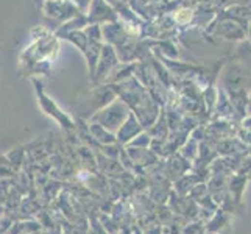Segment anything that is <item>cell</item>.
I'll return each instance as SVG.
<instances>
[{
	"label": "cell",
	"mask_w": 251,
	"mask_h": 234,
	"mask_svg": "<svg viewBox=\"0 0 251 234\" xmlns=\"http://www.w3.org/2000/svg\"><path fill=\"white\" fill-rule=\"evenodd\" d=\"M175 17H176V21H178V22L186 24V22L190 21V17H192V14H190V11H187V10H183V11H179Z\"/></svg>",
	"instance_id": "cell-1"
}]
</instances>
